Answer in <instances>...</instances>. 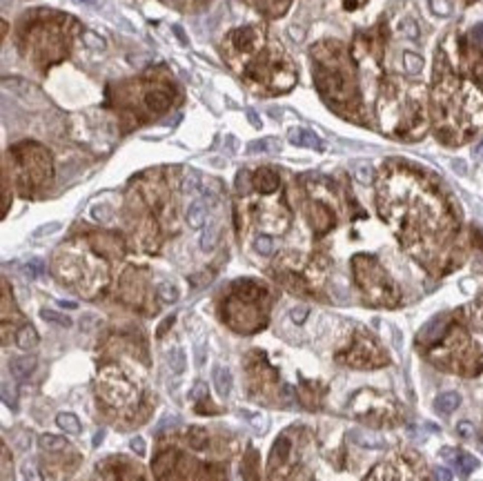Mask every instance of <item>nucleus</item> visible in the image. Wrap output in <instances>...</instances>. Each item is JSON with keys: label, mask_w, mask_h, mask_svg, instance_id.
Here are the masks:
<instances>
[{"label": "nucleus", "mask_w": 483, "mask_h": 481, "mask_svg": "<svg viewBox=\"0 0 483 481\" xmlns=\"http://www.w3.org/2000/svg\"><path fill=\"white\" fill-rule=\"evenodd\" d=\"M256 38H258V31L254 27H245V29H236L232 34V43L236 49L241 52H250L254 45H256Z\"/></svg>", "instance_id": "1"}, {"label": "nucleus", "mask_w": 483, "mask_h": 481, "mask_svg": "<svg viewBox=\"0 0 483 481\" xmlns=\"http://www.w3.org/2000/svg\"><path fill=\"white\" fill-rule=\"evenodd\" d=\"M254 187L261 189L263 194L274 192V189L279 187V176H276V172H272V169H267V167L258 169V172L254 174Z\"/></svg>", "instance_id": "2"}, {"label": "nucleus", "mask_w": 483, "mask_h": 481, "mask_svg": "<svg viewBox=\"0 0 483 481\" xmlns=\"http://www.w3.org/2000/svg\"><path fill=\"white\" fill-rule=\"evenodd\" d=\"M312 225H314V230L319 232V234L328 232L330 227L334 225L332 212H330L328 207H323V205H319V203H316V205L312 207Z\"/></svg>", "instance_id": "3"}, {"label": "nucleus", "mask_w": 483, "mask_h": 481, "mask_svg": "<svg viewBox=\"0 0 483 481\" xmlns=\"http://www.w3.org/2000/svg\"><path fill=\"white\" fill-rule=\"evenodd\" d=\"M232 372L227 370V368L223 366H216L214 368V388H216V392L221 397H229V392H232Z\"/></svg>", "instance_id": "4"}, {"label": "nucleus", "mask_w": 483, "mask_h": 481, "mask_svg": "<svg viewBox=\"0 0 483 481\" xmlns=\"http://www.w3.org/2000/svg\"><path fill=\"white\" fill-rule=\"evenodd\" d=\"M36 368V359L34 356H18V359H14L9 363V370L14 376H18V379H25V376H29V372Z\"/></svg>", "instance_id": "5"}, {"label": "nucleus", "mask_w": 483, "mask_h": 481, "mask_svg": "<svg viewBox=\"0 0 483 481\" xmlns=\"http://www.w3.org/2000/svg\"><path fill=\"white\" fill-rule=\"evenodd\" d=\"M290 140L294 145H303V147H316V149L323 147V143L319 140V136L312 134V132H307V130H294L290 134Z\"/></svg>", "instance_id": "6"}, {"label": "nucleus", "mask_w": 483, "mask_h": 481, "mask_svg": "<svg viewBox=\"0 0 483 481\" xmlns=\"http://www.w3.org/2000/svg\"><path fill=\"white\" fill-rule=\"evenodd\" d=\"M459 403H461V397L457 395V392H445V395H441L439 399L434 401V408H436V412H441V414H450L459 408Z\"/></svg>", "instance_id": "7"}, {"label": "nucleus", "mask_w": 483, "mask_h": 481, "mask_svg": "<svg viewBox=\"0 0 483 481\" xmlns=\"http://www.w3.org/2000/svg\"><path fill=\"white\" fill-rule=\"evenodd\" d=\"M187 223L192 230H201L205 225V207L201 201H194L187 210Z\"/></svg>", "instance_id": "8"}, {"label": "nucleus", "mask_w": 483, "mask_h": 481, "mask_svg": "<svg viewBox=\"0 0 483 481\" xmlns=\"http://www.w3.org/2000/svg\"><path fill=\"white\" fill-rule=\"evenodd\" d=\"M56 424H58L60 430H65V432H69V434H78L82 430L78 417L72 412H60L58 417H56Z\"/></svg>", "instance_id": "9"}, {"label": "nucleus", "mask_w": 483, "mask_h": 481, "mask_svg": "<svg viewBox=\"0 0 483 481\" xmlns=\"http://www.w3.org/2000/svg\"><path fill=\"white\" fill-rule=\"evenodd\" d=\"M16 341H18V346L23 347V350H29V347H34L36 343H38V334H36V330L31 325H25L18 332Z\"/></svg>", "instance_id": "10"}, {"label": "nucleus", "mask_w": 483, "mask_h": 481, "mask_svg": "<svg viewBox=\"0 0 483 481\" xmlns=\"http://www.w3.org/2000/svg\"><path fill=\"white\" fill-rule=\"evenodd\" d=\"M454 461H457V468H459V472H461V475H463V477H468L470 472H472L474 468L479 466V461H477V459H474V457H470V454H465V453L457 454V459H454Z\"/></svg>", "instance_id": "11"}, {"label": "nucleus", "mask_w": 483, "mask_h": 481, "mask_svg": "<svg viewBox=\"0 0 483 481\" xmlns=\"http://www.w3.org/2000/svg\"><path fill=\"white\" fill-rule=\"evenodd\" d=\"M40 448H45V450H60V448H69V443L65 441L63 437H53V434H43V437L38 439Z\"/></svg>", "instance_id": "12"}, {"label": "nucleus", "mask_w": 483, "mask_h": 481, "mask_svg": "<svg viewBox=\"0 0 483 481\" xmlns=\"http://www.w3.org/2000/svg\"><path fill=\"white\" fill-rule=\"evenodd\" d=\"M287 453H290V441H287V437H280L279 441L274 443V453H272V466L276 463V459H279V463L285 461Z\"/></svg>", "instance_id": "13"}, {"label": "nucleus", "mask_w": 483, "mask_h": 481, "mask_svg": "<svg viewBox=\"0 0 483 481\" xmlns=\"http://www.w3.org/2000/svg\"><path fill=\"white\" fill-rule=\"evenodd\" d=\"M158 296L163 298L165 303H174L176 298H178V290H176L172 283H160L158 285Z\"/></svg>", "instance_id": "14"}, {"label": "nucleus", "mask_w": 483, "mask_h": 481, "mask_svg": "<svg viewBox=\"0 0 483 481\" xmlns=\"http://www.w3.org/2000/svg\"><path fill=\"white\" fill-rule=\"evenodd\" d=\"M216 240H218V230L216 227H207L205 234L201 236V247H203V250H212V247L216 245Z\"/></svg>", "instance_id": "15"}, {"label": "nucleus", "mask_w": 483, "mask_h": 481, "mask_svg": "<svg viewBox=\"0 0 483 481\" xmlns=\"http://www.w3.org/2000/svg\"><path fill=\"white\" fill-rule=\"evenodd\" d=\"M403 63H406V69L410 74H419L421 67H423V60H421V56H416V53H406V56H403Z\"/></svg>", "instance_id": "16"}, {"label": "nucleus", "mask_w": 483, "mask_h": 481, "mask_svg": "<svg viewBox=\"0 0 483 481\" xmlns=\"http://www.w3.org/2000/svg\"><path fill=\"white\" fill-rule=\"evenodd\" d=\"M187 439L194 448H203L205 443H207V434L203 432V428H192L187 434Z\"/></svg>", "instance_id": "17"}, {"label": "nucleus", "mask_w": 483, "mask_h": 481, "mask_svg": "<svg viewBox=\"0 0 483 481\" xmlns=\"http://www.w3.org/2000/svg\"><path fill=\"white\" fill-rule=\"evenodd\" d=\"M40 317L45 319V321H51V323H58V325H72V321H69L67 317H63V314H58V312H53V310H43L40 312Z\"/></svg>", "instance_id": "18"}, {"label": "nucleus", "mask_w": 483, "mask_h": 481, "mask_svg": "<svg viewBox=\"0 0 483 481\" xmlns=\"http://www.w3.org/2000/svg\"><path fill=\"white\" fill-rule=\"evenodd\" d=\"M169 366H172V370H174L176 374H183V372H185V352L183 350H176L174 359H169Z\"/></svg>", "instance_id": "19"}, {"label": "nucleus", "mask_w": 483, "mask_h": 481, "mask_svg": "<svg viewBox=\"0 0 483 481\" xmlns=\"http://www.w3.org/2000/svg\"><path fill=\"white\" fill-rule=\"evenodd\" d=\"M256 250L261 254H272L274 252V243H272L270 236H258L256 239Z\"/></svg>", "instance_id": "20"}, {"label": "nucleus", "mask_w": 483, "mask_h": 481, "mask_svg": "<svg viewBox=\"0 0 483 481\" xmlns=\"http://www.w3.org/2000/svg\"><path fill=\"white\" fill-rule=\"evenodd\" d=\"M82 40H85L89 47H94V49H102V47H105V40L98 38V36H94L92 31H85V34H82Z\"/></svg>", "instance_id": "21"}, {"label": "nucleus", "mask_w": 483, "mask_h": 481, "mask_svg": "<svg viewBox=\"0 0 483 481\" xmlns=\"http://www.w3.org/2000/svg\"><path fill=\"white\" fill-rule=\"evenodd\" d=\"M356 176H358V181H363V183H370V178H372V167L365 163H358L356 165Z\"/></svg>", "instance_id": "22"}, {"label": "nucleus", "mask_w": 483, "mask_h": 481, "mask_svg": "<svg viewBox=\"0 0 483 481\" xmlns=\"http://www.w3.org/2000/svg\"><path fill=\"white\" fill-rule=\"evenodd\" d=\"M23 475H25V481H43V477L38 475L36 466H31V463H25L23 466Z\"/></svg>", "instance_id": "23"}, {"label": "nucleus", "mask_w": 483, "mask_h": 481, "mask_svg": "<svg viewBox=\"0 0 483 481\" xmlns=\"http://www.w3.org/2000/svg\"><path fill=\"white\" fill-rule=\"evenodd\" d=\"M430 5H432V11L439 16H448L450 14V5H448V0H430Z\"/></svg>", "instance_id": "24"}, {"label": "nucleus", "mask_w": 483, "mask_h": 481, "mask_svg": "<svg viewBox=\"0 0 483 481\" xmlns=\"http://www.w3.org/2000/svg\"><path fill=\"white\" fill-rule=\"evenodd\" d=\"M56 230H60V223H49V225L38 227V230L34 232V236L36 239H40V236H47V234H51V232H56Z\"/></svg>", "instance_id": "25"}, {"label": "nucleus", "mask_w": 483, "mask_h": 481, "mask_svg": "<svg viewBox=\"0 0 483 481\" xmlns=\"http://www.w3.org/2000/svg\"><path fill=\"white\" fill-rule=\"evenodd\" d=\"M205 395H207V385H205L203 381H196V383H194V390H192V397L196 401H201Z\"/></svg>", "instance_id": "26"}, {"label": "nucleus", "mask_w": 483, "mask_h": 481, "mask_svg": "<svg viewBox=\"0 0 483 481\" xmlns=\"http://www.w3.org/2000/svg\"><path fill=\"white\" fill-rule=\"evenodd\" d=\"M129 448L134 450L136 454H145V441H143V437H134V439H131Z\"/></svg>", "instance_id": "27"}, {"label": "nucleus", "mask_w": 483, "mask_h": 481, "mask_svg": "<svg viewBox=\"0 0 483 481\" xmlns=\"http://www.w3.org/2000/svg\"><path fill=\"white\" fill-rule=\"evenodd\" d=\"M274 147H270V140H261V143H252L250 147H247V152H272Z\"/></svg>", "instance_id": "28"}, {"label": "nucleus", "mask_w": 483, "mask_h": 481, "mask_svg": "<svg viewBox=\"0 0 483 481\" xmlns=\"http://www.w3.org/2000/svg\"><path fill=\"white\" fill-rule=\"evenodd\" d=\"M25 272L29 276H38L40 272H43V263H40V261H31V263L25 267Z\"/></svg>", "instance_id": "29"}, {"label": "nucleus", "mask_w": 483, "mask_h": 481, "mask_svg": "<svg viewBox=\"0 0 483 481\" xmlns=\"http://www.w3.org/2000/svg\"><path fill=\"white\" fill-rule=\"evenodd\" d=\"M305 317H307V308H296L292 310V321L294 323H303Z\"/></svg>", "instance_id": "30"}, {"label": "nucleus", "mask_w": 483, "mask_h": 481, "mask_svg": "<svg viewBox=\"0 0 483 481\" xmlns=\"http://www.w3.org/2000/svg\"><path fill=\"white\" fill-rule=\"evenodd\" d=\"M457 430H459V434H461V437H465V439H468L470 434H472V426H470L468 421H463V424H459V426H457Z\"/></svg>", "instance_id": "31"}, {"label": "nucleus", "mask_w": 483, "mask_h": 481, "mask_svg": "<svg viewBox=\"0 0 483 481\" xmlns=\"http://www.w3.org/2000/svg\"><path fill=\"white\" fill-rule=\"evenodd\" d=\"M406 34L410 36V38H416V36H419V29H416V25L412 23V20H407L406 23Z\"/></svg>", "instance_id": "32"}, {"label": "nucleus", "mask_w": 483, "mask_h": 481, "mask_svg": "<svg viewBox=\"0 0 483 481\" xmlns=\"http://www.w3.org/2000/svg\"><path fill=\"white\" fill-rule=\"evenodd\" d=\"M472 34H474V40H477L479 45H483V23L474 27V31H472Z\"/></svg>", "instance_id": "33"}, {"label": "nucleus", "mask_w": 483, "mask_h": 481, "mask_svg": "<svg viewBox=\"0 0 483 481\" xmlns=\"http://www.w3.org/2000/svg\"><path fill=\"white\" fill-rule=\"evenodd\" d=\"M196 185H198L196 176H192V178H185V192H192V189H196Z\"/></svg>", "instance_id": "34"}, {"label": "nucleus", "mask_w": 483, "mask_h": 481, "mask_svg": "<svg viewBox=\"0 0 483 481\" xmlns=\"http://www.w3.org/2000/svg\"><path fill=\"white\" fill-rule=\"evenodd\" d=\"M205 363V354H203V346L198 343L196 346V366H203Z\"/></svg>", "instance_id": "35"}, {"label": "nucleus", "mask_w": 483, "mask_h": 481, "mask_svg": "<svg viewBox=\"0 0 483 481\" xmlns=\"http://www.w3.org/2000/svg\"><path fill=\"white\" fill-rule=\"evenodd\" d=\"M436 475H439L441 481H452V475H450V470H445V468H439V470H436Z\"/></svg>", "instance_id": "36"}, {"label": "nucleus", "mask_w": 483, "mask_h": 481, "mask_svg": "<svg viewBox=\"0 0 483 481\" xmlns=\"http://www.w3.org/2000/svg\"><path fill=\"white\" fill-rule=\"evenodd\" d=\"M102 439H105V432H102V430H98V432L94 434V446H101Z\"/></svg>", "instance_id": "37"}, {"label": "nucleus", "mask_w": 483, "mask_h": 481, "mask_svg": "<svg viewBox=\"0 0 483 481\" xmlns=\"http://www.w3.org/2000/svg\"><path fill=\"white\" fill-rule=\"evenodd\" d=\"M60 305H63V308H67V310H76L78 308L74 301H60Z\"/></svg>", "instance_id": "38"}, {"label": "nucleus", "mask_w": 483, "mask_h": 481, "mask_svg": "<svg viewBox=\"0 0 483 481\" xmlns=\"http://www.w3.org/2000/svg\"><path fill=\"white\" fill-rule=\"evenodd\" d=\"M247 116H250V120H252V123H254V125H258V116L256 114H254V111H247Z\"/></svg>", "instance_id": "39"}, {"label": "nucleus", "mask_w": 483, "mask_h": 481, "mask_svg": "<svg viewBox=\"0 0 483 481\" xmlns=\"http://www.w3.org/2000/svg\"><path fill=\"white\" fill-rule=\"evenodd\" d=\"M292 38H303V31H299V29H292Z\"/></svg>", "instance_id": "40"}, {"label": "nucleus", "mask_w": 483, "mask_h": 481, "mask_svg": "<svg viewBox=\"0 0 483 481\" xmlns=\"http://www.w3.org/2000/svg\"><path fill=\"white\" fill-rule=\"evenodd\" d=\"M454 169H459V172H465V165L459 163V160H454Z\"/></svg>", "instance_id": "41"}, {"label": "nucleus", "mask_w": 483, "mask_h": 481, "mask_svg": "<svg viewBox=\"0 0 483 481\" xmlns=\"http://www.w3.org/2000/svg\"><path fill=\"white\" fill-rule=\"evenodd\" d=\"M85 2H92V0H85Z\"/></svg>", "instance_id": "42"}]
</instances>
